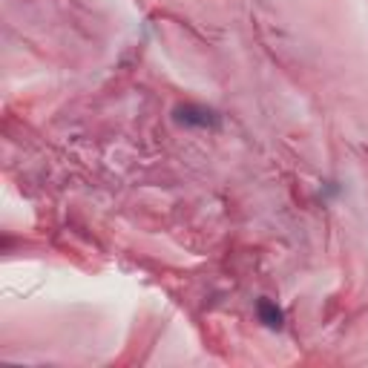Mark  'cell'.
I'll return each mask as SVG.
<instances>
[{
    "mask_svg": "<svg viewBox=\"0 0 368 368\" xmlns=\"http://www.w3.org/2000/svg\"><path fill=\"white\" fill-rule=\"evenodd\" d=\"M173 115L184 127H202V130L219 127V115L213 110H207V107H202V104H178Z\"/></svg>",
    "mask_w": 368,
    "mask_h": 368,
    "instance_id": "cell-1",
    "label": "cell"
},
{
    "mask_svg": "<svg viewBox=\"0 0 368 368\" xmlns=\"http://www.w3.org/2000/svg\"><path fill=\"white\" fill-rule=\"evenodd\" d=\"M256 314H259V320H262L268 328H282V311L276 308L270 299H259V302H256Z\"/></svg>",
    "mask_w": 368,
    "mask_h": 368,
    "instance_id": "cell-2",
    "label": "cell"
}]
</instances>
